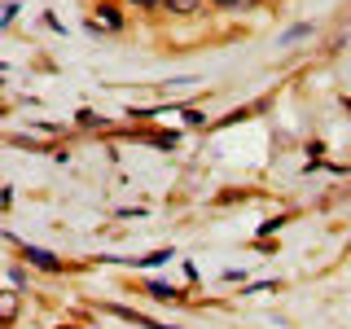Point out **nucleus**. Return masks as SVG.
<instances>
[{
    "label": "nucleus",
    "instance_id": "1",
    "mask_svg": "<svg viewBox=\"0 0 351 329\" xmlns=\"http://www.w3.org/2000/svg\"><path fill=\"white\" fill-rule=\"evenodd\" d=\"M27 259H31V263H40V268H49V272H58V268H62L58 255H49V250H40V246H27Z\"/></svg>",
    "mask_w": 351,
    "mask_h": 329
},
{
    "label": "nucleus",
    "instance_id": "2",
    "mask_svg": "<svg viewBox=\"0 0 351 329\" xmlns=\"http://www.w3.org/2000/svg\"><path fill=\"white\" fill-rule=\"evenodd\" d=\"M158 5H167L171 14H189V9L197 5V0H158Z\"/></svg>",
    "mask_w": 351,
    "mask_h": 329
},
{
    "label": "nucleus",
    "instance_id": "3",
    "mask_svg": "<svg viewBox=\"0 0 351 329\" xmlns=\"http://www.w3.org/2000/svg\"><path fill=\"white\" fill-rule=\"evenodd\" d=\"M211 5H219V9H246V5H255V0H211Z\"/></svg>",
    "mask_w": 351,
    "mask_h": 329
},
{
    "label": "nucleus",
    "instance_id": "4",
    "mask_svg": "<svg viewBox=\"0 0 351 329\" xmlns=\"http://www.w3.org/2000/svg\"><path fill=\"white\" fill-rule=\"evenodd\" d=\"M0 321H5V325L14 321V294H5V312H0Z\"/></svg>",
    "mask_w": 351,
    "mask_h": 329
},
{
    "label": "nucleus",
    "instance_id": "5",
    "mask_svg": "<svg viewBox=\"0 0 351 329\" xmlns=\"http://www.w3.org/2000/svg\"><path fill=\"white\" fill-rule=\"evenodd\" d=\"M136 5H158V0H136Z\"/></svg>",
    "mask_w": 351,
    "mask_h": 329
}]
</instances>
